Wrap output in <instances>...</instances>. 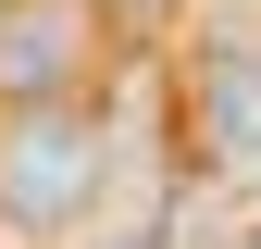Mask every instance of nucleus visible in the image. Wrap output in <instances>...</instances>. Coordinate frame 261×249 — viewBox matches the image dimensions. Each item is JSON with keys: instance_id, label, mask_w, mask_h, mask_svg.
Instances as JSON below:
<instances>
[{"instance_id": "f257e3e1", "label": "nucleus", "mask_w": 261, "mask_h": 249, "mask_svg": "<svg viewBox=\"0 0 261 249\" xmlns=\"http://www.w3.org/2000/svg\"><path fill=\"white\" fill-rule=\"evenodd\" d=\"M87 187H100V124L75 100H38L0 124V212L13 225H75Z\"/></svg>"}, {"instance_id": "f03ea898", "label": "nucleus", "mask_w": 261, "mask_h": 249, "mask_svg": "<svg viewBox=\"0 0 261 249\" xmlns=\"http://www.w3.org/2000/svg\"><path fill=\"white\" fill-rule=\"evenodd\" d=\"M100 62V13L87 0H0V112L75 100Z\"/></svg>"}, {"instance_id": "7ed1b4c3", "label": "nucleus", "mask_w": 261, "mask_h": 249, "mask_svg": "<svg viewBox=\"0 0 261 249\" xmlns=\"http://www.w3.org/2000/svg\"><path fill=\"white\" fill-rule=\"evenodd\" d=\"M199 162L212 175H261V50H212L199 62Z\"/></svg>"}, {"instance_id": "20e7f679", "label": "nucleus", "mask_w": 261, "mask_h": 249, "mask_svg": "<svg viewBox=\"0 0 261 249\" xmlns=\"http://www.w3.org/2000/svg\"><path fill=\"white\" fill-rule=\"evenodd\" d=\"M112 249H162V237H112Z\"/></svg>"}, {"instance_id": "39448f33", "label": "nucleus", "mask_w": 261, "mask_h": 249, "mask_svg": "<svg viewBox=\"0 0 261 249\" xmlns=\"http://www.w3.org/2000/svg\"><path fill=\"white\" fill-rule=\"evenodd\" d=\"M237 249H261V225H249V237H237Z\"/></svg>"}]
</instances>
